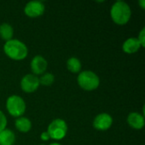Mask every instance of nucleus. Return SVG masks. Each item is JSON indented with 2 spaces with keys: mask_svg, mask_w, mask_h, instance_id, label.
I'll use <instances>...</instances> for the list:
<instances>
[{
  "mask_svg": "<svg viewBox=\"0 0 145 145\" xmlns=\"http://www.w3.org/2000/svg\"><path fill=\"white\" fill-rule=\"evenodd\" d=\"M40 86L39 77L33 74L25 75L20 81V88L25 93H34Z\"/></svg>",
  "mask_w": 145,
  "mask_h": 145,
  "instance_id": "obj_6",
  "label": "nucleus"
},
{
  "mask_svg": "<svg viewBox=\"0 0 145 145\" xmlns=\"http://www.w3.org/2000/svg\"><path fill=\"white\" fill-rule=\"evenodd\" d=\"M13 36H14V28L11 25L8 23H3L0 25V37L3 40L8 42L13 39Z\"/></svg>",
  "mask_w": 145,
  "mask_h": 145,
  "instance_id": "obj_14",
  "label": "nucleus"
},
{
  "mask_svg": "<svg viewBox=\"0 0 145 145\" xmlns=\"http://www.w3.org/2000/svg\"><path fill=\"white\" fill-rule=\"evenodd\" d=\"M48 68V61L41 55H36L31 61V69L35 76L42 75Z\"/></svg>",
  "mask_w": 145,
  "mask_h": 145,
  "instance_id": "obj_9",
  "label": "nucleus"
},
{
  "mask_svg": "<svg viewBox=\"0 0 145 145\" xmlns=\"http://www.w3.org/2000/svg\"><path fill=\"white\" fill-rule=\"evenodd\" d=\"M51 139L54 140H62L67 134L68 126L65 120L63 119H54L50 122L47 130Z\"/></svg>",
  "mask_w": 145,
  "mask_h": 145,
  "instance_id": "obj_5",
  "label": "nucleus"
},
{
  "mask_svg": "<svg viewBox=\"0 0 145 145\" xmlns=\"http://www.w3.org/2000/svg\"><path fill=\"white\" fill-rule=\"evenodd\" d=\"M40 138L42 141H48L50 139V136L49 134L48 133V132H43L41 133V136H40Z\"/></svg>",
  "mask_w": 145,
  "mask_h": 145,
  "instance_id": "obj_19",
  "label": "nucleus"
},
{
  "mask_svg": "<svg viewBox=\"0 0 145 145\" xmlns=\"http://www.w3.org/2000/svg\"><path fill=\"white\" fill-rule=\"evenodd\" d=\"M138 4L140 5V7H141V8H142V9H144L145 8V1L144 0H140V1H138Z\"/></svg>",
  "mask_w": 145,
  "mask_h": 145,
  "instance_id": "obj_20",
  "label": "nucleus"
},
{
  "mask_svg": "<svg viewBox=\"0 0 145 145\" xmlns=\"http://www.w3.org/2000/svg\"><path fill=\"white\" fill-rule=\"evenodd\" d=\"M49 145H62V144H60L59 143H52V144H50Z\"/></svg>",
  "mask_w": 145,
  "mask_h": 145,
  "instance_id": "obj_21",
  "label": "nucleus"
},
{
  "mask_svg": "<svg viewBox=\"0 0 145 145\" xmlns=\"http://www.w3.org/2000/svg\"><path fill=\"white\" fill-rule=\"evenodd\" d=\"M54 74L52 73H43L41 77L39 78V82H40V85H42V86H50L52 85L54 82Z\"/></svg>",
  "mask_w": 145,
  "mask_h": 145,
  "instance_id": "obj_16",
  "label": "nucleus"
},
{
  "mask_svg": "<svg viewBox=\"0 0 145 145\" xmlns=\"http://www.w3.org/2000/svg\"><path fill=\"white\" fill-rule=\"evenodd\" d=\"M113 124V118L108 113H100L95 116L93 126L98 131H106Z\"/></svg>",
  "mask_w": 145,
  "mask_h": 145,
  "instance_id": "obj_8",
  "label": "nucleus"
},
{
  "mask_svg": "<svg viewBox=\"0 0 145 145\" xmlns=\"http://www.w3.org/2000/svg\"><path fill=\"white\" fill-rule=\"evenodd\" d=\"M15 134L8 128L0 132V145H14L15 143Z\"/></svg>",
  "mask_w": 145,
  "mask_h": 145,
  "instance_id": "obj_12",
  "label": "nucleus"
},
{
  "mask_svg": "<svg viewBox=\"0 0 145 145\" xmlns=\"http://www.w3.org/2000/svg\"><path fill=\"white\" fill-rule=\"evenodd\" d=\"M40 145H46V144H40Z\"/></svg>",
  "mask_w": 145,
  "mask_h": 145,
  "instance_id": "obj_22",
  "label": "nucleus"
},
{
  "mask_svg": "<svg viewBox=\"0 0 145 145\" xmlns=\"http://www.w3.org/2000/svg\"><path fill=\"white\" fill-rule=\"evenodd\" d=\"M14 126L19 132L28 133L31 129V121L27 117L20 116L16 118L14 121Z\"/></svg>",
  "mask_w": 145,
  "mask_h": 145,
  "instance_id": "obj_13",
  "label": "nucleus"
},
{
  "mask_svg": "<svg viewBox=\"0 0 145 145\" xmlns=\"http://www.w3.org/2000/svg\"><path fill=\"white\" fill-rule=\"evenodd\" d=\"M6 109L11 116L18 118L25 114L26 105L20 96L11 95L6 100Z\"/></svg>",
  "mask_w": 145,
  "mask_h": 145,
  "instance_id": "obj_4",
  "label": "nucleus"
},
{
  "mask_svg": "<svg viewBox=\"0 0 145 145\" xmlns=\"http://www.w3.org/2000/svg\"><path fill=\"white\" fill-rule=\"evenodd\" d=\"M66 65L68 71L72 73H79L82 70V63L80 59L76 57H71L68 59Z\"/></svg>",
  "mask_w": 145,
  "mask_h": 145,
  "instance_id": "obj_15",
  "label": "nucleus"
},
{
  "mask_svg": "<svg viewBox=\"0 0 145 145\" xmlns=\"http://www.w3.org/2000/svg\"><path fill=\"white\" fill-rule=\"evenodd\" d=\"M7 127V117L3 111L0 110V132L6 129Z\"/></svg>",
  "mask_w": 145,
  "mask_h": 145,
  "instance_id": "obj_17",
  "label": "nucleus"
},
{
  "mask_svg": "<svg viewBox=\"0 0 145 145\" xmlns=\"http://www.w3.org/2000/svg\"><path fill=\"white\" fill-rule=\"evenodd\" d=\"M127 123L132 128L141 130L144 127V116L138 112H132L127 116Z\"/></svg>",
  "mask_w": 145,
  "mask_h": 145,
  "instance_id": "obj_10",
  "label": "nucleus"
},
{
  "mask_svg": "<svg viewBox=\"0 0 145 145\" xmlns=\"http://www.w3.org/2000/svg\"><path fill=\"white\" fill-rule=\"evenodd\" d=\"M77 83L83 90L93 91L99 88L100 80L95 72L91 71H83L80 72L77 76Z\"/></svg>",
  "mask_w": 145,
  "mask_h": 145,
  "instance_id": "obj_3",
  "label": "nucleus"
},
{
  "mask_svg": "<svg viewBox=\"0 0 145 145\" xmlns=\"http://www.w3.org/2000/svg\"><path fill=\"white\" fill-rule=\"evenodd\" d=\"M45 11V5L41 1H30L28 2L25 8L24 12L25 15L30 18H37L43 14Z\"/></svg>",
  "mask_w": 145,
  "mask_h": 145,
  "instance_id": "obj_7",
  "label": "nucleus"
},
{
  "mask_svg": "<svg viewBox=\"0 0 145 145\" xmlns=\"http://www.w3.org/2000/svg\"><path fill=\"white\" fill-rule=\"evenodd\" d=\"M3 51L9 59L17 61L25 59L28 55V48L26 45L19 39H11L5 42Z\"/></svg>",
  "mask_w": 145,
  "mask_h": 145,
  "instance_id": "obj_1",
  "label": "nucleus"
},
{
  "mask_svg": "<svg viewBox=\"0 0 145 145\" xmlns=\"http://www.w3.org/2000/svg\"><path fill=\"white\" fill-rule=\"evenodd\" d=\"M137 38H138V42H140L141 47H142V48H144V47L145 46V28L144 27L140 31V32H139V34H138V37Z\"/></svg>",
  "mask_w": 145,
  "mask_h": 145,
  "instance_id": "obj_18",
  "label": "nucleus"
},
{
  "mask_svg": "<svg viewBox=\"0 0 145 145\" xmlns=\"http://www.w3.org/2000/svg\"><path fill=\"white\" fill-rule=\"evenodd\" d=\"M112 20L119 25H126L131 19L132 9L124 1H116L110 8Z\"/></svg>",
  "mask_w": 145,
  "mask_h": 145,
  "instance_id": "obj_2",
  "label": "nucleus"
},
{
  "mask_svg": "<svg viewBox=\"0 0 145 145\" xmlns=\"http://www.w3.org/2000/svg\"><path fill=\"white\" fill-rule=\"evenodd\" d=\"M141 44L138 42L137 37H130L127 38L122 44V50L126 54H132L137 53L141 48Z\"/></svg>",
  "mask_w": 145,
  "mask_h": 145,
  "instance_id": "obj_11",
  "label": "nucleus"
}]
</instances>
